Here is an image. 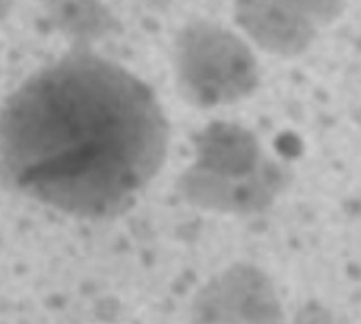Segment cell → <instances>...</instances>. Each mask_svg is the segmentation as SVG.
Instances as JSON below:
<instances>
[{
	"label": "cell",
	"mask_w": 361,
	"mask_h": 324,
	"mask_svg": "<svg viewBox=\"0 0 361 324\" xmlns=\"http://www.w3.org/2000/svg\"><path fill=\"white\" fill-rule=\"evenodd\" d=\"M166 144L150 90L95 56L41 70L4 113V161L14 185L78 215L123 210L161 168Z\"/></svg>",
	"instance_id": "1"
},
{
	"label": "cell",
	"mask_w": 361,
	"mask_h": 324,
	"mask_svg": "<svg viewBox=\"0 0 361 324\" xmlns=\"http://www.w3.org/2000/svg\"><path fill=\"white\" fill-rule=\"evenodd\" d=\"M180 69L189 92L201 101H228L252 83V60L240 46L221 39L189 46Z\"/></svg>",
	"instance_id": "2"
}]
</instances>
